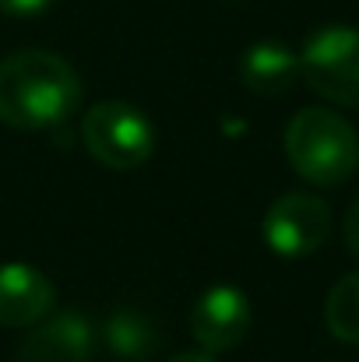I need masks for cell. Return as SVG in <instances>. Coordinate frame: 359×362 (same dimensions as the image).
<instances>
[{"label": "cell", "instance_id": "11", "mask_svg": "<svg viewBox=\"0 0 359 362\" xmlns=\"http://www.w3.org/2000/svg\"><path fill=\"white\" fill-rule=\"evenodd\" d=\"M324 320H328V331H331L338 341L359 345V271L346 274V278L328 292Z\"/></svg>", "mask_w": 359, "mask_h": 362}, {"label": "cell", "instance_id": "1", "mask_svg": "<svg viewBox=\"0 0 359 362\" xmlns=\"http://www.w3.org/2000/svg\"><path fill=\"white\" fill-rule=\"evenodd\" d=\"M81 106L78 71L46 49H21L0 60V120L14 130H50Z\"/></svg>", "mask_w": 359, "mask_h": 362}, {"label": "cell", "instance_id": "13", "mask_svg": "<svg viewBox=\"0 0 359 362\" xmlns=\"http://www.w3.org/2000/svg\"><path fill=\"white\" fill-rule=\"evenodd\" d=\"M346 246L359 257V197L353 201V208L346 211Z\"/></svg>", "mask_w": 359, "mask_h": 362}, {"label": "cell", "instance_id": "9", "mask_svg": "<svg viewBox=\"0 0 359 362\" xmlns=\"http://www.w3.org/2000/svg\"><path fill=\"white\" fill-rule=\"evenodd\" d=\"M239 78L257 95H285L300 78V53H292L285 42H253L239 57Z\"/></svg>", "mask_w": 359, "mask_h": 362}, {"label": "cell", "instance_id": "7", "mask_svg": "<svg viewBox=\"0 0 359 362\" xmlns=\"http://www.w3.org/2000/svg\"><path fill=\"white\" fill-rule=\"evenodd\" d=\"M92 345V324L81 313H57L28 327L18 345V362H89Z\"/></svg>", "mask_w": 359, "mask_h": 362}, {"label": "cell", "instance_id": "14", "mask_svg": "<svg viewBox=\"0 0 359 362\" xmlns=\"http://www.w3.org/2000/svg\"><path fill=\"white\" fill-rule=\"evenodd\" d=\"M169 362H219V359H212V352H183V356H176Z\"/></svg>", "mask_w": 359, "mask_h": 362}, {"label": "cell", "instance_id": "5", "mask_svg": "<svg viewBox=\"0 0 359 362\" xmlns=\"http://www.w3.org/2000/svg\"><path fill=\"white\" fill-rule=\"evenodd\" d=\"M331 236V208L317 194H285L264 215V243L278 257H310Z\"/></svg>", "mask_w": 359, "mask_h": 362}, {"label": "cell", "instance_id": "3", "mask_svg": "<svg viewBox=\"0 0 359 362\" xmlns=\"http://www.w3.org/2000/svg\"><path fill=\"white\" fill-rule=\"evenodd\" d=\"M300 78L328 103L359 110V28L328 25L300 49Z\"/></svg>", "mask_w": 359, "mask_h": 362}, {"label": "cell", "instance_id": "8", "mask_svg": "<svg viewBox=\"0 0 359 362\" xmlns=\"http://www.w3.org/2000/svg\"><path fill=\"white\" fill-rule=\"evenodd\" d=\"M53 281L32 264H4L0 267V324L4 327H32L53 310Z\"/></svg>", "mask_w": 359, "mask_h": 362}, {"label": "cell", "instance_id": "10", "mask_svg": "<svg viewBox=\"0 0 359 362\" xmlns=\"http://www.w3.org/2000/svg\"><path fill=\"white\" fill-rule=\"evenodd\" d=\"M106 345L117 352L120 359L127 362H141L152 356L155 349V331L152 324L134 313V310H117L110 320H106Z\"/></svg>", "mask_w": 359, "mask_h": 362}, {"label": "cell", "instance_id": "4", "mask_svg": "<svg viewBox=\"0 0 359 362\" xmlns=\"http://www.w3.org/2000/svg\"><path fill=\"white\" fill-rule=\"evenodd\" d=\"M81 141L92 158L110 169H137L155 151V130L148 117L123 99L96 103L81 120Z\"/></svg>", "mask_w": 359, "mask_h": 362}, {"label": "cell", "instance_id": "2", "mask_svg": "<svg viewBox=\"0 0 359 362\" xmlns=\"http://www.w3.org/2000/svg\"><path fill=\"white\" fill-rule=\"evenodd\" d=\"M285 158L314 187H338L359 169L353 123L331 110H300L285 127Z\"/></svg>", "mask_w": 359, "mask_h": 362}, {"label": "cell", "instance_id": "6", "mask_svg": "<svg viewBox=\"0 0 359 362\" xmlns=\"http://www.w3.org/2000/svg\"><path fill=\"white\" fill-rule=\"evenodd\" d=\"M250 299L237 285H215L208 288L194 310H190V334L201 345V352H229L250 331Z\"/></svg>", "mask_w": 359, "mask_h": 362}, {"label": "cell", "instance_id": "12", "mask_svg": "<svg viewBox=\"0 0 359 362\" xmlns=\"http://www.w3.org/2000/svg\"><path fill=\"white\" fill-rule=\"evenodd\" d=\"M50 4L53 0H0V11L14 18H28V14H42Z\"/></svg>", "mask_w": 359, "mask_h": 362}]
</instances>
